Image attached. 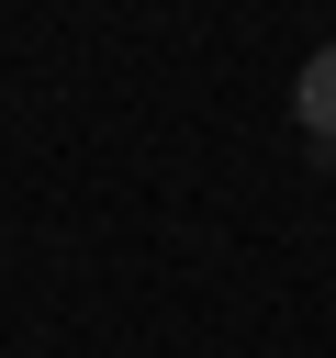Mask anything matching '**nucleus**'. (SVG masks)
<instances>
[{"label": "nucleus", "mask_w": 336, "mask_h": 358, "mask_svg": "<svg viewBox=\"0 0 336 358\" xmlns=\"http://www.w3.org/2000/svg\"><path fill=\"white\" fill-rule=\"evenodd\" d=\"M291 112H302V134H314V145H336V45H314V56H302Z\"/></svg>", "instance_id": "nucleus-1"}]
</instances>
